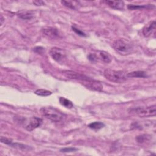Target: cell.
<instances>
[{"label":"cell","mask_w":156,"mask_h":156,"mask_svg":"<svg viewBox=\"0 0 156 156\" xmlns=\"http://www.w3.org/2000/svg\"><path fill=\"white\" fill-rule=\"evenodd\" d=\"M104 3L114 9L123 10L125 8V3L122 1H105Z\"/></svg>","instance_id":"cell-10"},{"label":"cell","mask_w":156,"mask_h":156,"mask_svg":"<svg viewBox=\"0 0 156 156\" xmlns=\"http://www.w3.org/2000/svg\"><path fill=\"white\" fill-rule=\"evenodd\" d=\"M59 102L62 105L65 107L67 109H71L73 107V104L69 100L64 98V97H60L59 98Z\"/></svg>","instance_id":"cell-14"},{"label":"cell","mask_w":156,"mask_h":156,"mask_svg":"<svg viewBox=\"0 0 156 156\" xmlns=\"http://www.w3.org/2000/svg\"><path fill=\"white\" fill-rule=\"evenodd\" d=\"M88 59L92 62H97L98 61V59L96 54H89L88 56Z\"/></svg>","instance_id":"cell-20"},{"label":"cell","mask_w":156,"mask_h":156,"mask_svg":"<svg viewBox=\"0 0 156 156\" xmlns=\"http://www.w3.org/2000/svg\"><path fill=\"white\" fill-rule=\"evenodd\" d=\"M105 126V125L100 122H94L91 123L88 125V127L94 130H99L103 128Z\"/></svg>","instance_id":"cell-15"},{"label":"cell","mask_w":156,"mask_h":156,"mask_svg":"<svg viewBox=\"0 0 156 156\" xmlns=\"http://www.w3.org/2000/svg\"><path fill=\"white\" fill-rule=\"evenodd\" d=\"M104 76L109 81L119 83L124 82L127 79L126 74L125 71H115L111 69L105 70Z\"/></svg>","instance_id":"cell-3"},{"label":"cell","mask_w":156,"mask_h":156,"mask_svg":"<svg viewBox=\"0 0 156 156\" xmlns=\"http://www.w3.org/2000/svg\"><path fill=\"white\" fill-rule=\"evenodd\" d=\"M78 150V149L75 148H65L61 149V152H75Z\"/></svg>","instance_id":"cell-24"},{"label":"cell","mask_w":156,"mask_h":156,"mask_svg":"<svg viewBox=\"0 0 156 156\" xmlns=\"http://www.w3.org/2000/svg\"><path fill=\"white\" fill-rule=\"evenodd\" d=\"M1 142L6 144V145H10L11 144L13 143V141L12 140L7 138H6V137H1Z\"/></svg>","instance_id":"cell-23"},{"label":"cell","mask_w":156,"mask_h":156,"mask_svg":"<svg viewBox=\"0 0 156 156\" xmlns=\"http://www.w3.org/2000/svg\"><path fill=\"white\" fill-rule=\"evenodd\" d=\"M34 51H35V52H37L38 53H40L41 51H43V48L42 47H36L35 48H34Z\"/></svg>","instance_id":"cell-25"},{"label":"cell","mask_w":156,"mask_h":156,"mask_svg":"<svg viewBox=\"0 0 156 156\" xmlns=\"http://www.w3.org/2000/svg\"><path fill=\"white\" fill-rule=\"evenodd\" d=\"M43 33L50 38H57L59 37V31L53 27H46L43 29Z\"/></svg>","instance_id":"cell-9"},{"label":"cell","mask_w":156,"mask_h":156,"mask_svg":"<svg viewBox=\"0 0 156 156\" xmlns=\"http://www.w3.org/2000/svg\"><path fill=\"white\" fill-rule=\"evenodd\" d=\"M147 135H139L137 136L136 137V140L137 141V142L140 143H143L146 141V140H147Z\"/></svg>","instance_id":"cell-22"},{"label":"cell","mask_w":156,"mask_h":156,"mask_svg":"<svg viewBox=\"0 0 156 156\" xmlns=\"http://www.w3.org/2000/svg\"><path fill=\"white\" fill-rule=\"evenodd\" d=\"M40 112L44 117L54 123L61 122L66 117V115L61 111L52 107H42L40 109Z\"/></svg>","instance_id":"cell-2"},{"label":"cell","mask_w":156,"mask_h":156,"mask_svg":"<svg viewBox=\"0 0 156 156\" xmlns=\"http://www.w3.org/2000/svg\"><path fill=\"white\" fill-rule=\"evenodd\" d=\"M152 7V6L149 5H143V6H138V5H132V4H129L128 5V9L130 10H133V9H144V8H150Z\"/></svg>","instance_id":"cell-19"},{"label":"cell","mask_w":156,"mask_h":156,"mask_svg":"<svg viewBox=\"0 0 156 156\" xmlns=\"http://www.w3.org/2000/svg\"><path fill=\"white\" fill-rule=\"evenodd\" d=\"M97 56L98 59H100L101 61L105 63H110L112 61L111 56L105 51H98V54H97Z\"/></svg>","instance_id":"cell-11"},{"label":"cell","mask_w":156,"mask_h":156,"mask_svg":"<svg viewBox=\"0 0 156 156\" xmlns=\"http://www.w3.org/2000/svg\"><path fill=\"white\" fill-rule=\"evenodd\" d=\"M63 75L70 79H77L81 81H89L91 79V78H89L88 76L81 74L79 73H77V72L73 71H70V70H65L63 72Z\"/></svg>","instance_id":"cell-7"},{"label":"cell","mask_w":156,"mask_h":156,"mask_svg":"<svg viewBox=\"0 0 156 156\" xmlns=\"http://www.w3.org/2000/svg\"><path fill=\"white\" fill-rule=\"evenodd\" d=\"M140 118H146L154 116L156 114V106L153 105L147 107H138L132 110Z\"/></svg>","instance_id":"cell-4"},{"label":"cell","mask_w":156,"mask_h":156,"mask_svg":"<svg viewBox=\"0 0 156 156\" xmlns=\"http://www.w3.org/2000/svg\"><path fill=\"white\" fill-rule=\"evenodd\" d=\"M42 119L40 118H37L36 116L31 117L29 119H27L25 123V127L28 131H32L34 129L40 127L42 124Z\"/></svg>","instance_id":"cell-5"},{"label":"cell","mask_w":156,"mask_h":156,"mask_svg":"<svg viewBox=\"0 0 156 156\" xmlns=\"http://www.w3.org/2000/svg\"><path fill=\"white\" fill-rule=\"evenodd\" d=\"M10 146L12 147H14L15 148H17L18 149H23V150H30L31 147L25 145H23V144H21V143H12L10 145Z\"/></svg>","instance_id":"cell-17"},{"label":"cell","mask_w":156,"mask_h":156,"mask_svg":"<svg viewBox=\"0 0 156 156\" xmlns=\"http://www.w3.org/2000/svg\"><path fill=\"white\" fill-rule=\"evenodd\" d=\"M17 15L23 20H29L34 18V13L32 11H28V10L21 11V12H19Z\"/></svg>","instance_id":"cell-13"},{"label":"cell","mask_w":156,"mask_h":156,"mask_svg":"<svg viewBox=\"0 0 156 156\" xmlns=\"http://www.w3.org/2000/svg\"><path fill=\"white\" fill-rule=\"evenodd\" d=\"M33 3L36 6H43L45 4L44 2L42 1H35L33 2Z\"/></svg>","instance_id":"cell-26"},{"label":"cell","mask_w":156,"mask_h":156,"mask_svg":"<svg viewBox=\"0 0 156 156\" xmlns=\"http://www.w3.org/2000/svg\"><path fill=\"white\" fill-rule=\"evenodd\" d=\"M155 21L153 20L149 22L148 24L143 27L142 29L143 35L145 36V37H148L150 35L152 34V33L155 30Z\"/></svg>","instance_id":"cell-8"},{"label":"cell","mask_w":156,"mask_h":156,"mask_svg":"<svg viewBox=\"0 0 156 156\" xmlns=\"http://www.w3.org/2000/svg\"><path fill=\"white\" fill-rule=\"evenodd\" d=\"M50 55L57 62H61L66 57L65 51L62 49L57 47L52 48L50 51Z\"/></svg>","instance_id":"cell-6"},{"label":"cell","mask_w":156,"mask_h":156,"mask_svg":"<svg viewBox=\"0 0 156 156\" xmlns=\"http://www.w3.org/2000/svg\"><path fill=\"white\" fill-rule=\"evenodd\" d=\"M35 94L40 97H48L52 94V92L44 89H38L35 92Z\"/></svg>","instance_id":"cell-18"},{"label":"cell","mask_w":156,"mask_h":156,"mask_svg":"<svg viewBox=\"0 0 156 156\" xmlns=\"http://www.w3.org/2000/svg\"><path fill=\"white\" fill-rule=\"evenodd\" d=\"M3 21H4V18H3V16L1 15V25H3Z\"/></svg>","instance_id":"cell-27"},{"label":"cell","mask_w":156,"mask_h":156,"mask_svg":"<svg viewBox=\"0 0 156 156\" xmlns=\"http://www.w3.org/2000/svg\"><path fill=\"white\" fill-rule=\"evenodd\" d=\"M72 30H73L75 33H76L78 35L82 36V37H86V34L84 32H83L82 31L78 29L75 26H72Z\"/></svg>","instance_id":"cell-21"},{"label":"cell","mask_w":156,"mask_h":156,"mask_svg":"<svg viewBox=\"0 0 156 156\" xmlns=\"http://www.w3.org/2000/svg\"><path fill=\"white\" fill-rule=\"evenodd\" d=\"M114 50L122 56L130 54L134 51V46L132 43L125 39L116 40L112 44Z\"/></svg>","instance_id":"cell-1"},{"label":"cell","mask_w":156,"mask_h":156,"mask_svg":"<svg viewBox=\"0 0 156 156\" xmlns=\"http://www.w3.org/2000/svg\"><path fill=\"white\" fill-rule=\"evenodd\" d=\"M61 3L62 4V5L72 9H77V6L79 4V3L78 1H61Z\"/></svg>","instance_id":"cell-16"},{"label":"cell","mask_w":156,"mask_h":156,"mask_svg":"<svg viewBox=\"0 0 156 156\" xmlns=\"http://www.w3.org/2000/svg\"><path fill=\"white\" fill-rule=\"evenodd\" d=\"M127 78H145L147 77V74L145 71H135L130 72L126 74Z\"/></svg>","instance_id":"cell-12"}]
</instances>
